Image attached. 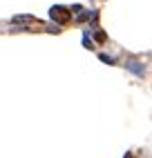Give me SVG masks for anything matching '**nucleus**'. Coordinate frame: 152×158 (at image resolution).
Listing matches in <instances>:
<instances>
[{
  "mask_svg": "<svg viewBox=\"0 0 152 158\" xmlns=\"http://www.w3.org/2000/svg\"><path fill=\"white\" fill-rule=\"evenodd\" d=\"M49 16H51V20H56V23H67L72 14H69V11H67L65 7H51Z\"/></svg>",
  "mask_w": 152,
  "mask_h": 158,
  "instance_id": "nucleus-1",
  "label": "nucleus"
},
{
  "mask_svg": "<svg viewBox=\"0 0 152 158\" xmlns=\"http://www.w3.org/2000/svg\"><path fill=\"white\" fill-rule=\"evenodd\" d=\"M127 67L132 69L134 73H139V76H143V67H139V62H134V60H132V62H127Z\"/></svg>",
  "mask_w": 152,
  "mask_h": 158,
  "instance_id": "nucleus-2",
  "label": "nucleus"
},
{
  "mask_svg": "<svg viewBox=\"0 0 152 158\" xmlns=\"http://www.w3.org/2000/svg\"><path fill=\"white\" fill-rule=\"evenodd\" d=\"M14 23H16V25H18V23H34V18H31V16H16Z\"/></svg>",
  "mask_w": 152,
  "mask_h": 158,
  "instance_id": "nucleus-3",
  "label": "nucleus"
},
{
  "mask_svg": "<svg viewBox=\"0 0 152 158\" xmlns=\"http://www.w3.org/2000/svg\"><path fill=\"white\" fill-rule=\"evenodd\" d=\"M99 58H101L103 62H107V65H112V62H114V58H110V56H107V54H101Z\"/></svg>",
  "mask_w": 152,
  "mask_h": 158,
  "instance_id": "nucleus-4",
  "label": "nucleus"
},
{
  "mask_svg": "<svg viewBox=\"0 0 152 158\" xmlns=\"http://www.w3.org/2000/svg\"><path fill=\"white\" fill-rule=\"evenodd\" d=\"M94 16H96V14H92V11H90V14H81V16H78V23H83V20H87V18H94Z\"/></svg>",
  "mask_w": 152,
  "mask_h": 158,
  "instance_id": "nucleus-5",
  "label": "nucleus"
},
{
  "mask_svg": "<svg viewBox=\"0 0 152 158\" xmlns=\"http://www.w3.org/2000/svg\"><path fill=\"white\" fill-rule=\"evenodd\" d=\"M96 40H99V43H105V34L103 31H96Z\"/></svg>",
  "mask_w": 152,
  "mask_h": 158,
  "instance_id": "nucleus-6",
  "label": "nucleus"
}]
</instances>
